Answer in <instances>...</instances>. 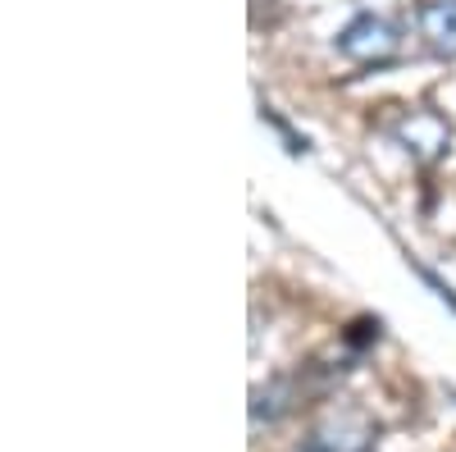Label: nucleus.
<instances>
[{"label": "nucleus", "instance_id": "obj_2", "mask_svg": "<svg viewBox=\"0 0 456 452\" xmlns=\"http://www.w3.org/2000/svg\"><path fill=\"white\" fill-rule=\"evenodd\" d=\"M393 133H397V142H402V146L411 151L415 160H434L438 151H443V146L452 142L447 124H443V119L434 115V110H415V115H406V119H402V124H397Z\"/></svg>", "mask_w": 456, "mask_h": 452}, {"label": "nucleus", "instance_id": "obj_3", "mask_svg": "<svg viewBox=\"0 0 456 452\" xmlns=\"http://www.w3.org/2000/svg\"><path fill=\"white\" fill-rule=\"evenodd\" d=\"M420 37L443 60H456V0H429L420 10Z\"/></svg>", "mask_w": 456, "mask_h": 452}, {"label": "nucleus", "instance_id": "obj_1", "mask_svg": "<svg viewBox=\"0 0 456 452\" xmlns=\"http://www.w3.org/2000/svg\"><path fill=\"white\" fill-rule=\"evenodd\" d=\"M397 46H402L397 28L388 19H379V14H356L338 32V51L347 60H356V64H384V60L397 55Z\"/></svg>", "mask_w": 456, "mask_h": 452}]
</instances>
